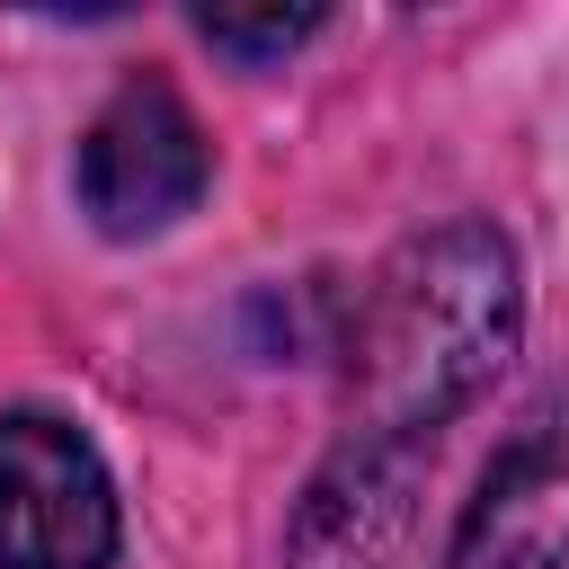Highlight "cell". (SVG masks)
Wrapping results in <instances>:
<instances>
[{"instance_id":"3","label":"cell","mask_w":569,"mask_h":569,"mask_svg":"<svg viewBox=\"0 0 569 569\" xmlns=\"http://www.w3.org/2000/svg\"><path fill=\"white\" fill-rule=\"evenodd\" d=\"M204 169H213L204 133H196V116L169 80H124L98 107V124L80 133V204L116 240H142V231L178 222L204 196Z\"/></svg>"},{"instance_id":"1","label":"cell","mask_w":569,"mask_h":569,"mask_svg":"<svg viewBox=\"0 0 569 569\" xmlns=\"http://www.w3.org/2000/svg\"><path fill=\"white\" fill-rule=\"evenodd\" d=\"M516 347V249L489 222L409 240L356 302V409L365 427L302 507V569H373L418 445L489 391Z\"/></svg>"},{"instance_id":"5","label":"cell","mask_w":569,"mask_h":569,"mask_svg":"<svg viewBox=\"0 0 569 569\" xmlns=\"http://www.w3.org/2000/svg\"><path fill=\"white\" fill-rule=\"evenodd\" d=\"M311 27H320V9H267V18H231V9H204V18H196V36H204V44H222V53H240V62L293 53Z\"/></svg>"},{"instance_id":"2","label":"cell","mask_w":569,"mask_h":569,"mask_svg":"<svg viewBox=\"0 0 569 569\" xmlns=\"http://www.w3.org/2000/svg\"><path fill=\"white\" fill-rule=\"evenodd\" d=\"M116 489L80 427L44 409L0 418V569H107Z\"/></svg>"},{"instance_id":"4","label":"cell","mask_w":569,"mask_h":569,"mask_svg":"<svg viewBox=\"0 0 569 569\" xmlns=\"http://www.w3.org/2000/svg\"><path fill=\"white\" fill-rule=\"evenodd\" d=\"M569 560V391L542 400L489 462L445 569H560Z\"/></svg>"}]
</instances>
